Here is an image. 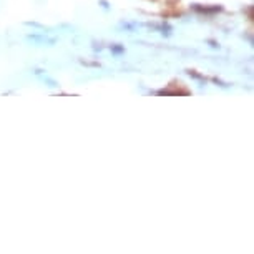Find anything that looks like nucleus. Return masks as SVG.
Returning <instances> with one entry per match:
<instances>
[]
</instances>
